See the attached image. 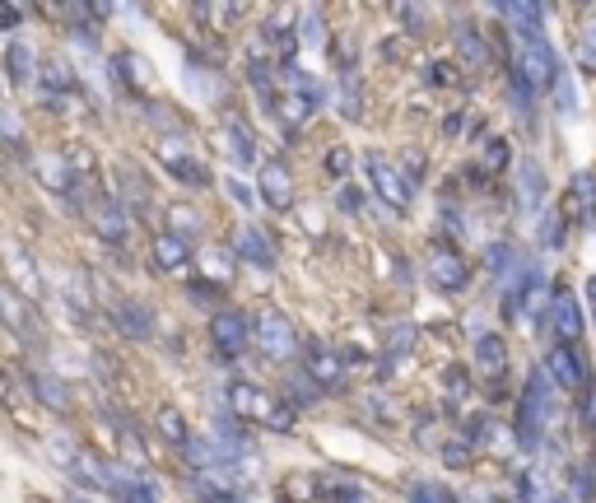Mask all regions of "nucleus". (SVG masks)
<instances>
[{
  "label": "nucleus",
  "instance_id": "obj_1",
  "mask_svg": "<svg viewBox=\"0 0 596 503\" xmlns=\"http://www.w3.org/2000/svg\"><path fill=\"white\" fill-rule=\"evenodd\" d=\"M517 75H522V84L527 89H550L555 84V52H550V42H545L541 28H517Z\"/></svg>",
  "mask_w": 596,
  "mask_h": 503
},
{
  "label": "nucleus",
  "instance_id": "obj_2",
  "mask_svg": "<svg viewBox=\"0 0 596 503\" xmlns=\"http://www.w3.org/2000/svg\"><path fill=\"white\" fill-rule=\"evenodd\" d=\"M555 420V406H550V382L545 373H531L527 382V396H522V415H517V438H522V448H541L545 429Z\"/></svg>",
  "mask_w": 596,
  "mask_h": 503
},
{
  "label": "nucleus",
  "instance_id": "obj_3",
  "mask_svg": "<svg viewBox=\"0 0 596 503\" xmlns=\"http://www.w3.org/2000/svg\"><path fill=\"white\" fill-rule=\"evenodd\" d=\"M233 410L238 415H247V420H261V424H271V429H289L294 424V415H289L280 401H275L271 392H261V387H252V382H233V392H229Z\"/></svg>",
  "mask_w": 596,
  "mask_h": 503
},
{
  "label": "nucleus",
  "instance_id": "obj_4",
  "mask_svg": "<svg viewBox=\"0 0 596 503\" xmlns=\"http://www.w3.org/2000/svg\"><path fill=\"white\" fill-rule=\"evenodd\" d=\"M364 173H368V187L378 191V196H382V201H387V205H392L396 215H401V210H406V205H410V196H415V187H410L406 177L396 173V168L387 164L382 154H368V159H364Z\"/></svg>",
  "mask_w": 596,
  "mask_h": 503
},
{
  "label": "nucleus",
  "instance_id": "obj_5",
  "mask_svg": "<svg viewBox=\"0 0 596 503\" xmlns=\"http://www.w3.org/2000/svg\"><path fill=\"white\" fill-rule=\"evenodd\" d=\"M252 336H257V345L271 354V359H294V354H298V331H294V322H289V317H280V313L261 317Z\"/></svg>",
  "mask_w": 596,
  "mask_h": 503
},
{
  "label": "nucleus",
  "instance_id": "obj_6",
  "mask_svg": "<svg viewBox=\"0 0 596 503\" xmlns=\"http://www.w3.org/2000/svg\"><path fill=\"white\" fill-rule=\"evenodd\" d=\"M550 378L564 387V392H578V387H587V359L573 345H559L555 354H550Z\"/></svg>",
  "mask_w": 596,
  "mask_h": 503
},
{
  "label": "nucleus",
  "instance_id": "obj_7",
  "mask_svg": "<svg viewBox=\"0 0 596 503\" xmlns=\"http://www.w3.org/2000/svg\"><path fill=\"white\" fill-rule=\"evenodd\" d=\"M429 280H434V289H443V294H457V289L471 280V271H466V261H461L457 252H434V257H429Z\"/></svg>",
  "mask_w": 596,
  "mask_h": 503
},
{
  "label": "nucleus",
  "instance_id": "obj_8",
  "mask_svg": "<svg viewBox=\"0 0 596 503\" xmlns=\"http://www.w3.org/2000/svg\"><path fill=\"white\" fill-rule=\"evenodd\" d=\"M261 196L275 205V210H289L294 205V182H289V168L280 159L261 164Z\"/></svg>",
  "mask_w": 596,
  "mask_h": 503
},
{
  "label": "nucleus",
  "instance_id": "obj_9",
  "mask_svg": "<svg viewBox=\"0 0 596 503\" xmlns=\"http://www.w3.org/2000/svg\"><path fill=\"white\" fill-rule=\"evenodd\" d=\"M596 210V182L592 177H573V187L559 201V219H587Z\"/></svg>",
  "mask_w": 596,
  "mask_h": 503
},
{
  "label": "nucleus",
  "instance_id": "obj_10",
  "mask_svg": "<svg viewBox=\"0 0 596 503\" xmlns=\"http://www.w3.org/2000/svg\"><path fill=\"white\" fill-rule=\"evenodd\" d=\"M550 317H555V327H559V336H564V345H569V340H578V331H583V313H578L573 294H564V289H559L555 299H550Z\"/></svg>",
  "mask_w": 596,
  "mask_h": 503
},
{
  "label": "nucleus",
  "instance_id": "obj_11",
  "mask_svg": "<svg viewBox=\"0 0 596 503\" xmlns=\"http://www.w3.org/2000/svg\"><path fill=\"white\" fill-rule=\"evenodd\" d=\"M457 52L466 56V66H471V70H485L489 61H494L489 42L480 38V28H471V24H461V28H457Z\"/></svg>",
  "mask_w": 596,
  "mask_h": 503
},
{
  "label": "nucleus",
  "instance_id": "obj_12",
  "mask_svg": "<svg viewBox=\"0 0 596 503\" xmlns=\"http://www.w3.org/2000/svg\"><path fill=\"white\" fill-rule=\"evenodd\" d=\"M215 340H219V350L224 354H238L247 345V322L243 313H219L215 317Z\"/></svg>",
  "mask_w": 596,
  "mask_h": 503
},
{
  "label": "nucleus",
  "instance_id": "obj_13",
  "mask_svg": "<svg viewBox=\"0 0 596 503\" xmlns=\"http://www.w3.org/2000/svg\"><path fill=\"white\" fill-rule=\"evenodd\" d=\"M541 201H545V173H541V164H536V159H522V210H527V215H536V210H541Z\"/></svg>",
  "mask_w": 596,
  "mask_h": 503
},
{
  "label": "nucleus",
  "instance_id": "obj_14",
  "mask_svg": "<svg viewBox=\"0 0 596 503\" xmlns=\"http://www.w3.org/2000/svg\"><path fill=\"white\" fill-rule=\"evenodd\" d=\"M475 364H480V373H489V378H499L503 368H508V350H503L499 336H485L480 345H475Z\"/></svg>",
  "mask_w": 596,
  "mask_h": 503
},
{
  "label": "nucleus",
  "instance_id": "obj_15",
  "mask_svg": "<svg viewBox=\"0 0 596 503\" xmlns=\"http://www.w3.org/2000/svg\"><path fill=\"white\" fill-rule=\"evenodd\" d=\"M238 247H243V257L247 261H252V266H271V243H266V238H261V233L257 229H247L243 233V243H238Z\"/></svg>",
  "mask_w": 596,
  "mask_h": 503
},
{
  "label": "nucleus",
  "instance_id": "obj_16",
  "mask_svg": "<svg viewBox=\"0 0 596 503\" xmlns=\"http://www.w3.org/2000/svg\"><path fill=\"white\" fill-rule=\"evenodd\" d=\"M578 66L596 75V19H587L583 33H578Z\"/></svg>",
  "mask_w": 596,
  "mask_h": 503
},
{
  "label": "nucleus",
  "instance_id": "obj_17",
  "mask_svg": "<svg viewBox=\"0 0 596 503\" xmlns=\"http://www.w3.org/2000/svg\"><path fill=\"white\" fill-rule=\"evenodd\" d=\"M406 494H410V503H452V494H447L438 480H415Z\"/></svg>",
  "mask_w": 596,
  "mask_h": 503
},
{
  "label": "nucleus",
  "instance_id": "obj_18",
  "mask_svg": "<svg viewBox=\"0 0 596 503\" xmlns=\"http://www.w3.org/2000/svg\"><path fill=\"white\" fill-rule=\"evenodd\" d=\"M312 378L322 382V387L340 382V359H331V354H317V359H312Z\"/></svg>",
  "mask_w": 596,
  "mask_h": 503
},
{
  "label": "nucleus",
  "instance_id": "obj_19",
  "mask_svg": "<svg viewBox=\"0 0 596 503\" xmlns=\"http://www.w3.org/2000/svg\"><path fill=\"white\" fill-rule=\"evenodd\" d=\"M326 164H331V173H345V168H350V154H345V150H336V154H331V159H326Z\"/></svg>",
  "mask_w": 596,
  "mask_h": 503
},
{
  "label": "nucleus",
  "instance_id": "obj_20",
  "mask_svg": "<svg viewBox=\"0 0 596 503\" xmlns=\"http://www.w3.org/2000/svg\"><path fill=\"white\" fill-rule=\"evenodd\" d=\"M331 503H368L364 494H331Z\"/></svg>",
  "mask_w": 596,
  "mask_h": 503
},
{
  "label": "nucleus",
  "instance_id": "obj_21",
  "mask_svg": "<svg viewBox=\"0 0 596 503\" xmlns=\"http://www.w3.org/2000/svg\"><path fill=\"white\" fill-rule=\"evenodd\" d=\"M583 420H587V424H592V429H596V396H587V410H583Z\"/></svg>",
  "mask_w": 596,
  "mask_h": 503
},
{
  "label": "nucleus",
  "instance_id": "obj_22",
  "mask_svg": "<svg viewBox=\"0 0 596 503\" xmlns=\"http://www.w3.org/2000/svg\"><path fill=\"white\" fill-rule=\"evenodd\" d=\"M587 308H592V317H596V275L587 280Z\"/></svg>",
  "mask_w": 596,
  "mask_h": 503
}]
</instances>
